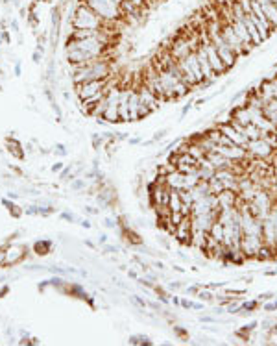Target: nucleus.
I'll return each instance as SVG.
<instances>
[{"mask_svg":"<svg viewBox=\"0 0 277 346\" xmlns=\"http://www.w3.org/2000/svg\"><path fill=\"white\" fill-rule=\"evenodd\" d=\"M72 187H74V189H82V187H83V182H82V180H80V182H74Z\"/></svg>","mask_w":277,"mask_h":346,"instance_id":"2f4dec72","label":"nucleus"},{"mask_svg":"<svg viewBox=\"0 0 277 346\" xmlns=\"http://www.w3.org/2000/svg\"><path fill=\"white\" fill-rule=\"evenodd\" d=\"M59 169H61V163H55L54 167H52V170H54V172H55V170H59Z\"/></svg>","mask_w":277,"mask_h":346,"instance_id":"473e14b6","label":"nucleus"},{"mask_svg":"<svg viewBox=\"0 0 277 346\" xmlns=\"http://www.w3.org/2000/svg\"><path fill=\"white\" fill-rule=\"evenodd\" d=\"M174 237L185 246H191V237H193V217L185 215L181 219V222L176 226V231H174Z\"/></svg>","mask_w":277,"mask_h":346,"instance_id":"9d476101","label":"nucleus"},{"mask_svg":"<svg viewBox=\"0 0 277 346\" xmlns=\"http://www.w3.org/2000/svg\"><path fill=\"white\" fill-rule=\"evenodd\" d=\"M26 255V246L23 245H9L6 246V265H15Z\"/></svg>","mask_w":277,"mask_h":346,"instance_id":"f8f14e48","label":"nucleus"},{"mask_svg":"<svg viewBox=\"0 0 277 346\" xmlns=\"http://www.w3.org/2000/svg\"><path fill=\"white\" fill-rule=\"evenodd\" d=\"M198 298H200L201 302H213L215 300V294L209 291H200L198 292Z\"/></svg>","mask_w":277,"mask_h":346,"instance_id":"b1692460","label":"nucleus"},{"mask_svg":"<svg viewBox=\"0 0 277 346\" xmlns=\"http://www.w3.org/2000/svg\"><path fill=\"white\" fill-rule=\"evenodd\" d=\"M133 4H137L138 8H144V4H146V0H131Z\"/></svg>","mask_w":277,"mask_h":346,"instance_id":"7c9ffc66","label":"nucleus"},{"mask_svg":"<svg viewBox=\"0 0 277 346\" xmlns=\"http://www.w3.org/2000/svg\"><path fill=\"white\" fill-rule=\"evenodd\" d=\"M257 308H259V302L251 300V302H246V304H242V308H240V309H246L248 313H253Z\"/></svg>","mask_w":277,"mask_h":346,"instance_id":"393cba45","label":"nucleus"},{"mask_svg":"<svg viewBox=\"0 0 277 346\" xmlns=\"http://www.w3.org/2000/svg\"><path fill=\"white\" fill-rule=\"evenodd\" d=\"M109 76H113V65H111V60L108 56H102V58H96V60L74 69L72 82H74V85H78L83 84V82H91V80H108Z\"/></svg>","mask_w":277,"mask_h":346,"instance_id":"f257e3e1","label":"nucleus"},{"mask_svg":"<svg viewBox=\"0 0 277 346\" xmlns=\"http://www.w3.org/2000/svg\"><path fill=\"white\" fill-rule=\"evenodd\" d=\"M207 159H209L211 163H213V167H215L216 170L231 169V167L235 165V161H231L229 157H225V156H222L220 152H209V154H207Z\"/></svg>","mask_w":277,"mask_h":346,"instance_id":"2eb2a0df","label":"nucleus"},{"mask_svg":"<svg viewBox=\"0 0 277 346\" xmlns=\"http://www.w3.org/2000/svg\"><path fill=\"white\" fill-rule=\"evenodd\" d=\"M227 311H229V313H239L240 306L239 304H229V306H227Z\"/></svg>","mask_w":277,"mask_h":346,"instance_id":"bb28decb","label":"nucleus"},{"mask_svg":"<svg viewBox=\"0 0 277 346\" xmlns=\"http://www.w3.org/2000/svg\"><path fill=\"white\" fill-rule=\"evenodd\" d=\"M246 150H248V154L251 156V157H255V159H264V161H270V159H272V156H274V152H276V148L270 145L264 137L248 141Z\"/></svg>","mask_w":277,"mask_h":346,"instance_id":"0eeeda50","label":"nucleus"},{"mask_svg":"<svg viewBox=\"0 0 277 346\" xmlns=\"http://www.w3.org/2000/svg\"><path fill=\"white\" fill-rule=\"evenodd\" d=\"M6 265V248H0V267Z\"/></svg>","mask_w":277,"mask_h":346,"instance_id":"a878e982","label":"nucleus"},{"mask_svg":"<svg viewBox=\"0 0 277 346\" xmlns=\"http://www.w3.org/2000/svg\"><path fill=\"white\" fill-rule=\"evenodd\" d=\"M231 26H233V30H235V33L240 37V41L244 43V46H246V50L249 52L251 50V46H253V43H251V37H249V33H248V28L246 24H242L240 21H237V19H233V23H231Z\"/></svg>","mask_w":277,"mask_h":346,"instance_id":"4468645a","label":"nucleus"},{"mask_svg":"<svg viewBox=\"0 0 277 346\" xmlns=\"http://www.w3.org/2000/svg\"><path fill=\"white\" fill-rule=\"evenodd\" d=\"M9 152H13V154L21 159V157H24L23 150H21V145L17 143V141H9Z\"/></svg>","mask_w":277,"mask_h":346,"instance_id":"5701e85b","label":"nucleus"},{"mask_svg":"<svg viewBox=\"0 0 277 346\" xmlns=\"http://www.w3.org/2000/svg\"><path fill=\"white\" fill-rule=\"evenodd\" d=\"M82 2H85L108 26H116L124 19L120 4H116L115 0H82Z\"/></svg>","mask_w":277,"mask_h":346,"instance_id":"20e7f679","label":"nucleus"},{"mask_svg":"<svg viewBox=\"0 0 277 346\" xmlns=\"http://www.w3.org/2000/svg\"><path fill=\"white\" fill-rule=\"evenodd\" d=\"M209 191H211V194H220L223 191V184L216 176L211 178L209 180Z\"/></svg>","mask_w":277,"mask_h":346,"instance_id":"aec40b11","label":"nucleus"},{"mask_svg":"<svg viewBox=\"0 0 277 346\" xmlns=\"http://www.w3.org/2000/svg\"><path fill=\"white\" fill-rule=\"evenodd\" d=\"M50 243L48 241H39V243H35V252L37 254H41V255H45V254H48V250H50Z\"/></svg>","mask_w":277,"mask_h":346,"instance_id":"4be33fe9","label":"nucleus"},{"mask_svg":"<svg viewBox=\"0 0 277 346\" xmlns=\"http://www.w3.org/2000/svg\"><path fill=\"white\" fill-rule=\"evenodd\" d=\"M262 6V11H264V15H266V19H268V23L274 26V30L277 28V6L274 4V2H264V4H261Z\"/></svg>","mask_w":277,"mask_h":346,"instance_id":"f3484780","label":"nucleus"},{"mask_svg":"<svg viewBox=\"0 0 277 346\" xmlns=\"http://www.w3.org/2000/svg\"><path fill=\"white\" fill-rule=\"evenodd\" d=\"M138 104H140V100H138V91L131 87V91H130V117H131V121H138V119H140V115H138Z\"/></svg>","mask_w":277,"mask_h":346,"instance_id":"dca6fc26","label":"nucleus"},{"mask_svg":"<svg viewBox=\"0 0 277 346\" xmlns=\"http://www.w3.org/2000/svg\"><path fill=\"white\" fill-rule=\"evenodd\" d=\"M262 239L264 245L277 252V206L274 204L266 217L262 219Z\"/></svg>","mask_w":277,"mask_h":346,"instance_id":"39448f33","label":"nucleus"},{"mask_svg":"<svg viewBox=\"0 0 277 346\" xmlns=\"http://www.w3.org/2000/svg\"><path fill=\"white\" fill-rule=\"evenodd\" d=\"M272 296H274L272 292H264V294H261V296H259V300H262V298H264V300H270Z\"/></svg>","mask_w":277,"mask_h":346,"instance_id":"c756f323","label":"nucleus"},{"mask_svg":"<svg viewBox=\"0 0 277 346\" xmlns=\"http://www.w3.org/2000/svg\"><path fill=\"white\" fill-rule=\"evenodd\" d=\"M205 31H207L209 39L213 41V45L216 46V50H218V54L222 58V62L225 63V67L227 70L237 63V54L231 50V46L225 43V39L222 35V21L220 19H209L207 24H205Z\"/></svg>","mask_w":277,"mask_h":346,"instance_id":"f03ea898","label":"nucleus"},{"mask_svg":"<svg viewBox=\"0 0 277 346\" xmlns=\"http://www.w3.org/2000/svg\"><path fill=\"white\" fill-rule=\"evenodd\" d=\"M111 78V76H109ZM108 78V80H109ZM108 80H91V82H83V84H78L76 85V94L80 100H87V98H91L94 94H98L106 89V84H108Z\"/></svg>","mask_w":277,"mask_h":346,"instance_id":"6e6552de","label":"nucleus"},{"mask_svg":"<svg viewBox=\"0 0 277 346\" xmlns=\"http://www.w3.org/2000/svg\"><path fill=\"white\" fill-rule=\"evenodd\" d=\"M165 133H166V131H165V130L157 131V133H155V135H154V141H159V139H163V137H165Z\"/></svg>","mask_w":277,"mask_h":346,"instance_id":"c85d7f7f","label":"nucleus"},{"mask_svg":"<svg viewBox=\"0 0 277 346\" xmlns=\"http://www.w3.org/2000/svg\"><path fill=\"white\" fill-rule=\"evenodd\" d=\"M215 169H207V167H198V178L203 182H209L211 178H215Z\"/></svg>","mask_w":277,"mask_h":346,"instance_id":"412c9836","label":"nucleus"},{"mask_svg":"<svg viewBox=\"0 0 277 346\" xmlns=\"http://www.w3.org/2000/svg\"><path fill=\"white\" fill-rule=\"evenodd\" d=\"M70 26L74 30H102V28H113L102 21L100 17L96 15L85 2L80 0V4L76 6L74 13L70 17Z\"/></svg>","mask_w":277,"mask_h":346,"instance_id":"7ed1b4c3","label":"nucleus"},{"mask_svg":"<svg viewBox=\"0 0 277 346\" xmlns=\"http://www.w3.org/2000/svg\"><path fill=\"white\" fill-rule=\"evenodd\" d=\"M130 85H122L120 89V102H118V119L122 123H131L130 117Z\"/></svg>","mask_w":277,"mask_h":346,"instance_id":"9b49d317","label":"nucleus"},{"mask_svg":"<svg viewBox=\"0 0 277 346\" xmlns=\"http://www.w3.org/2000/svg\"><path fill=\"white\" fill-rule=\"evenodd\" d=\"M216 198H218V206H220V209L235 208V206H237V200H239V192L229 191V189H223L220 194H216Z\"/></svg>","mask_w":277,"mask_h":346,"instance_id":"ddd939ff","label":"nucleus"},{"mask_svg":"<svg viewBox=\"0 0 277 346\" xmlns=\"http://www.w3.org/2000/svg\"><path fill=\"white\" fill-rule=\"evenodd\" d=\"M168 208L172 209L174 213H176V211H181V208H183V202L179 198V191H176V189H172V192H170Z\"/></svg>","mask_w":277,"mask_h":346,"instance_id":"6ab92c4d","label":"nucleus"},{"mask_svg":"<svg viewBox=\"0 0 277 346\" xmlns=\"http://www.w3.org/2000/svg\"><path fill=\"white\" fill-rule=\"evenodd\" d=\"M222 35L223 39H225V43L231 46V50L237 54V58H242V56L248 54L246 46H244V43L240 41V37L235 33V30H233V26L227 23H222Z\"/></svg>","mask_w":277,"mask_h":346,"instance_id":"1a4fd4ad","label":"nucleus"},{"mask_svg":"<svg viewBox=\"0 0 277 346\" xmlns=\"http://www.w3.org/2000/svg\"><path fill=\"white\" fill-rule=\"evenodd\" d=\"M115 2H116V4H122L124 0H115Z\"/></svg>","mask_w":277,"mask_h":346,"instance_id":"72a5a7b5","label":"nucleus"},{"mask_svg":"<svg viewBox=\"0 0 277 346\" xmlns=\"http://www.w3.org/2000/svg\"><path fill=\"white\" fill-rule=\"evenodd\" d=\"M137 91H138V100H140V104H138V115H140V119H142V117H148L150 113H154L155 109H159L163 100L157 98L146 85L140 84L137 87Z\"/></svg>","mask_w":277,"mask_h":346,"instance_id":"423d86ee","label":"nucleus"},{"mask_svg":"<svg viewBox=\"0 0 277 346\" xmlns=\"http://www.w3.org/2000/svg\"><path fill=\"white\" fill-rule=\"evenodd\" d=\"M277 309V302H274V304H266L264 306V311H276Z\"/></svg>","mask_w":277,"mask_h":346,"instance_id":"cd10ccee","label":"nucleus"},{"mask_svg":"<svg viewBox=\"0 0 277 346\" xmlns=\"http://www.w3.org/2000/svg\"><path fill=\"white\" fill-rule=\"evenodd\" d=\"M209 237H213L215 241L222 243V239H223V224L218 222V220H215V222H213V226H211V230H209Z\"/></svg>","mask_w":277,"mask_h":346,"instance_id":"a211bd4d","label":"nucleus"}]
</instances>
